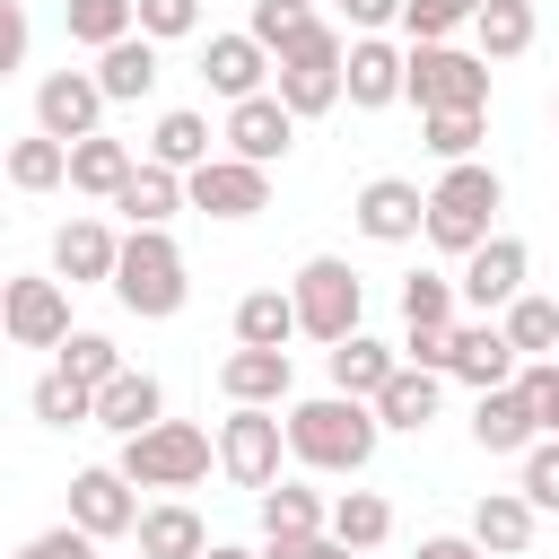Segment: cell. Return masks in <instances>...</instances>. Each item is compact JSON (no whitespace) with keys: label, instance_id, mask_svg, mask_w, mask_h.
Here are the masks:
<instances>
[{"label":"cell","instance_id":"cell-30","mask_svg":"<svg viewBox=\"0 0 559 559\" xmlns=\"http://www.w3.org/2000/svg\"><path fill=\"white\" fill-rule=\"evenodd\" d=\"M437 402H445V376H428V367H411V358H402V376L376 393V419H384V428H428V419H437Z\"/></svg>","mask_w":559,"mask_h":559},{"label":"cell","instance_id":"cell-6","mask_svg":"<svg viewBox=\"0 0 559 559\" xmlns=\"http://www.w3.org/2000/svg\"><path fill=\"white\" fill-rule=\"evenodd\" d=\"M210 454H218V445H210L192 419H157L148 437H122V480H131V489H201Z\"/></svg>","mask_w":559,"mask_h":559},{"label":"cell","instance_id":"cell-42","mask_svg":"<svg viewBox=\"0 0 559 559\" xmlns=\"http://www.w3.org/2000/svg\"><path fill=\"white\" fill-rule=\"evenodd\" d=\"M61 367H70L79 384H96V393H105V384L122 376V349H114L105 332H70V341H61Z\"/></svg>","mask_w":559,"mask_h":559},{"label":"cell","instance_id":"cell-50","mask_svg":"<svg viewBox=\"0 0 559 559\" xmlns=\"http://www.w3.org/2000/svg\"><path fill=\"white\" fill-rule=\"evenodd\" d=\"M201 559H262V550H236V542H210Z\"/></svg>","mask_w":559,"mask_h":559},{"label":"cell","instance_id":"cell-23","mask_svg":"<svg viewBox=\"0 0 559 559\" xmlns=\"http://www.w3.org/2000/svg\"><path fill=\"white\" fill-rule=\"evenodd\" d=\"M393 376H402V349H393V341H367V332H349V341L332 349V393H349V402H376Z\"/></svg>","mask_w":559,"mask_h":559},{"label":"cell","instance_id":"cell-9","mask_svg":"<svg viewBox=\"0 0 559 559\" xmlns=\"http://www.w3.org/2000/svg\"><path fill=\"white\" fill-rule=\"evenodd\" d=\"M349 218H358L367 245H411V236H428V192L411 175H376V183H358Z\"/></svg>","mask_w":559,"mask_h":559},{"label":"cell","instance_id":"cell-35","mask_svg":"<svg viewBox=\"0 0 559 559\" xmlns=\"http://www.w3.org/2000/svg\"><path fill=\"white\" fill-rule=\"evenodd\" d=\"M9 183H17V192H52V183H70V148H61L52 131H26V140L9 148Z\"/></svg>","mask_w":559,"mask_h":559},{"label":"cell","instance_id":"cell-27","mask_svg":"<svg viewBox=\"0 0 559 559\" xmlns=\"http://www.w3.org/2000/svg\"><path fill=\"white\" fill-rule=\"evenodd\" d=\"M236 341L245 349H288L297 341V297L288 288H245L236 297Z\"/></svg>","mask_w":559,"mask_h":559},{"label":"cell","instance_id":"cell-8","mask_svg":"<svg viewBox=\"0 0 559 559\" xmlns=\"http://www.w3.org/2000/svg\"><path fill=\"white\" fill-rule=\"evenodd\" d=\"M96 122H105L96 70H44L35 79V131H52L61 148H79V140H96Z\"/></svg>","mask_w":559,"mask_h":559},{"label":"cell","instance_id":"cell-48","mask_svg":"<svg viewBox=\"0 0 559 559\" xmlns=\"http://www.w3.org/2000/svg\"><path fill=\"white\" fill-rule=\"evenodd\" d=\"M341 9H349V26H358V35H384V26L402 17V0H341Z\"/></svg>","mask_w":559,"mask_h":559},{"label":"cell","instance_id":"cell-18","mask_svg":"<svg viewBox=\"0 0 559 559\" xmlns=\"http://www.w3.org/2000/svg\"><path fill=\"white\" fill-rule=\"evenodd\" d=\"M472 445H480V454H533V445H542V419H533V402H524L515 384L480 393V402H472Z\"/></svg>","mask_w":559,"mask_h":559},{"label":"cell","instance_id":"cell-52","mask_svg":"<svg viewBox=\"0 0 559 559\" xmlns=\"http://www.w3.org/2000/svg\"><path fill=\"white\" fill-rule=\"evenodd\" d=\"M550 437H559V428H550Z\"/></svg>","mask_w":559,"mask_h":559},{"label":"cell","instance_id":"cell-34","mask_svg":"<svg viewBox=\"0 0 559 559\" xmlns=\"http://www.w3.org/2000/svg\"><path fill=\"white\" fill-rule=\"evenodd\" d=\"M384 533H393V507H384L376 489H341V498H332V542H349V550H384Z\"/></svg>","mask_w":559,"mask_h":559},{"label":"cell","instance_id":"cell-31","mask_svg":"<svg viewBox=\"0 0 559 559\" xmlns=\"http://www.w3.org/2000/svg\"><path fill=\"white\" fill-rule=\"evenodd\" d=\"M26 411H35L44 428H96V384H79L70 367H52V376H35Z\"/></svg>","mask_w":559,"mask_h":559},{"label":"cell","instance_id":"cell-24","mask_svg":"<svg viewBox=\"0 0 559 559\" xmlns=\"http://www.w3.org/2000/svg\"><path fill=\"white\" fill-rule=\"evenodd\" d=\"M533 498L524 489H489L480 507H472V542L489 550V559H515V550H533Z\"/></svg>","mask_w":559,"mask_h":559},{"label":"cell","instance_id":"cell-26","mask_svg":"<svg viewBox=\"0 0 559 559\" xmlns=\"http://www.w3.org/2000/svg\"><path fill=\"white\" fill-rule=\"evenodd\" d=\"M96 87H105V105H140L157 87V44L148 35H122L114 52H96Z\"/></svg>","mask_w":559,"mask_h":559},{"label":"cell","instance_id":"cell-25","mask_svg":"<svg viewBox=\"0 0 559 559\" xmlns=\"http://www.w3.org/2000/svg\"><path fill=\"white\" fill-rule=\"evenodd\" d=\"M210 550V524L183 507V498H157L140 515V559H201Z\"/></svg>","mask_w":559,"mask_h":559},{"label":"cell","instance_id":"cell-38","mask_svg":"<svg viewBox=\"0 0 559 559\" xmlns=\"http://www.w3.org/2000/svg\"><path fill=\"white\" fill-rule=\"evenodd\" d=\"M507 341H515V358H550V349H559V306L524 288V297L507 306Z\"/></svg>","mask_w":559,"mask_h":559},{"label":"cell","instance_id":"cell-20","mask_svg":"<svg viewBox=\"0 0 559 559\" xmlns=\"http://www.w3.org/2000/svg\"><path fill=\"white\" fill-rule=\"evenodd\" d=\"M454 376H463L472 393H498V384H515L524 367H515V341H507V323H454Z\"/></svg>","mask_w":559,"mask_h":559},{"label":"cell","instance_id":"cell-40","mask_svg":"<svg viewBox=\"0 0 559 559\" xmlns=\"http://www.w3.org/2000/svg\"><path fill=\"white\" fill-rule=\"evenodd\" d=\"M349 87H341V70H280V105L306 122V114H332Z\"/></svg>","mask_w":559,"mask_h":559},{"label":"cell","instance_id":"cell-5","mask_svg":"<svg viewBox=\"0 0 559 559\" xmlns=\"http://www.w3.org/2000/svg\"><path fill=\"white\" fill-rule=\"evenodd\" d=\"M411 105L428 114H489V61L463 44H411Z\"/></svg>","mask_w":559,"mask_h":559},{"label":"cell","instance_id":"cell-41","mask_svg":"<svg viewBox=\"0 0 559 559\" xmlns=\"http://www.w3.org/2000/svg\"><path fill=\"white\" fill-rule=\"evenodd\" d=\"M419 131H428V157L472 166V148H480V131H489V114H428Z\"/></svg>","mask_w":559,"mask_h":559},{"label":"cell","instance_id":"cell-3","mask_svg":"<svg viewBox=\"0 0 559 559\" xmlns=\"http://www.w3.org/2000/svg\"><path fill=\"white\" fill-rule=\"evenodd\" d=\"M114 297H122L140 323H166V314H183V297H192V271H183V253H175V236H166V227H131V236H122Z\"/></svg>","mask_w":559,"mask_h":559},{"label":"cell","instance_id":"cell-19","mask_svg":"<svg viewBox=\"0 0 559 559\" xmlns=\"http://www.w3.org/2000/svg\"><path fill=\"white\" fill-rule=\"evenodd\" d=\"M271 70H280V61H271L253 35H210V52H201V79H210L227 105H245V96H271V87H262Z\"/></svg>","mask_w":559,"mask_h":559},{"label":"cell","instance_id":"cell-29","mask_svg":"<svg viewBox=\"0 0 559 559\" xmlns=\"http://www.w3.org/2000/svg\"><path fill=\"white\" fill-rule=\"evenodd\" d=\"M183 201H192V192H183V175H175V166H148V157H140V175L122 183V201H114V210H122L131 227H166V218H175Z\"/></svg>","mask_w":559,"mask_h":559},{"label":"cell","instance_id":"cell-39","mask_svg":"<svg viewBox=\"0 0 559 559\" xmlns=\"http://www.w3.org/2000/svg\"><path fill=\"white\" fill-rule=\"evenodd\" d=\"M306 26H314V9H306V0H253V17H245V35H253L271 61H280V52H288Z\"/></svg>","mask_w":559,"mask_h":559},{"label":"cell","instance_id":"cell-12","mask_svg":"<svg viewBox=\"0 0 559 559\" xmlns=\"http://www.w3.org/2000/svg\"><path fill=\"white\" fill-rule=\"evenodd\" d=\"M140 498H131V480H122V463H87V472H70V524L79 533H96V542H114V533H140Z\"/></svg>","mask_w":559,"mask_h":559},{"label":"cell","instance_id":"cell-36","mask_svg":"<svg viewBox=\"0 0 559 559\" xmlns=\"http://www.w3.org/2000/svg\"><path fill=\"white\" fill-rule=\"evenodd\" d=\"M454 280H437V271H411L402 280V332H454Z\"/></svg>","mask_w":559,"mask_h":559},{"label":"cell","instance_id":"cell-37","mask_svg":"<svg viewBox=\"0 0 559 559\" xmlns=\"http://www.w3.org/2000/svg\"><path fill=\"white\" fill-rule=\"evenodd\" d=\"M262 533H332V507L314 489L280 480V489H262Z\"/></svg>","mask_w":559,"mask_h":559},{"label":"cell","instance_id":"cell-11","mask_svg":"<svg viewBox=\"0 0 559 559\" xmlns=\"http://www.w3.org/2000/svg\"><path fill=\"white\" fill-rule=\"evenodd\" d=\"M0 323H9L17 349H61L70 341V280H9Z\"/></svg>","mask_w":559,"mask_h":559},{"label":"cell","instance_id":"cell-44","mask_svg":"<svg viewBox=\"0 0 559 559\" xmlns=\"http://www.w3.org/2000/svg\"><path fill=\"white\" fill-rule=\"evenodd\" d=\"M201 26V0H140V35L148 44H175V35H192Z\"/></svg>","mask_w":559,"mask_h":559},{"label":"cell","instance_id":"cell-22","mask_svg":"<svg viewBox=\"0 0 559 559\" xmlns=\"http://www.w3.org/2000/svg\"><path fill=\"white\" fill-rule=\"evenodd\" d=\"M131 175H140V157H131V140H114V131H96V140L70 148V192H87V201H122Z\"/></svg>","mask_w":559,"mask_h":559},{"label":"cell","instance_id":"cell-1","mask_svg":"<svg viewBox=\"0 0 559 559\" xmlns=\"http://www.w3.org/2000/svg\"><path fill=\"white\" fill-rule=\"evenodd\" d=\"M376 437H384L376 402H349V393H314V402L288 411V454L306 472H367L376 463Z\"/></svg>","mask_w":559,"mask_h":559},{"label":"cell","instance_id":"cell-46","mask_svg":"<svg viewBox=\"0 0 559 559\" xmlns=\"http://www.w3.org/2000/svg\"><path fill=\"white\" fill-rule=\"evenodd\" d=\"M524 498H533V507H559V437H542V445L524 454Z\"/></svg>","mask_w":559,"mask_h":559},{"label":"cell","instance_id":"cell-51","mask_svg":"<svg viewBox=\"0 0 559 559\" xmlns=\"http://www.w3.org/2000/svg\"><path fill=\"white\" fill-rule=\"evenodd\" d=\"M550 122H559V105H550Z\"/></svg>","mask_w":559,"mask_h":559},{"label":"cell","instance_id":"cell-2","mask_svg":"<svg viewBox=\"0 0 559 559\" xmlns=\"http://www.w3.org/2000/svg\"><path fill=\"white\" fill-rule=\"evenodd\" d=\"M498 201H507L498 166H480V157H472V166H445L437 192H428V245H437V253H480V245L498 236V227H489Z\"/></svg>","mask_w":559,"mask_h":559},{"label":"cell","instance_id":"cell-49","mask_svg":"<svg viewBox=\"0 0 559 559\" xmlns=\"http://www.w3.org/2000/svg\"><path fill=\"white\" fill-rule=\"evenodd\" d=\"M0 61H9V70L26 61V9H17V0H9V35H0Z\"/></svg>","mask_w":559,"mask_h":559},{"label":"cell","instance_id":"cell-43","mask_svg":"<svg viewBox=\"0 0 559 559\" xmlns=\"http://www.w3.org/2000/svg\"><path fill=\"white\" fill-rule=\"evenodd\" d=\"M480 17V0H402V26H411V44H445L454 26H472Z\"/></svg>","mask_w":559,"mask_h":559},{"label":"cell","instance_id":"cell-32","mask_svg":"<svg viewBox=\"0 0 559 559\" xmlns=\"http://www.w3.org/2000/svg\"><path fill=\"white\" fill-rule=\"evenodd\" d=\"M472 35H480V61H515V52H533V0H480Z\"/></svg>","mask_w":559,"mask_h":559},{"label":"cell","instance_id":"cell-14","mask_svg":"<svg viewBox=\"0 0 559 559\" xmlns=\"http://www.w3.org/2000/svg\"><path fill=\"white\" fill-rule=\"evenodd\" d=\"M183 192H192V210H201V218H253V210H271V166L210 157L201 175H183Z\"/></svg>","mask_w":559,"mask_h":559},{"label":"cell","instance_id":"cell-7","mask_svg":"<svg viewBox=\"0 0 559 559\" xmlns=\"http://www.w3.org/2000/svg\"><path fill=\"white\" fill-rule=\"evenodd\" d=\"M280 445H288V419H280V411L236 402V411L218 419V472H227L236 489H280Z\"/></svg>","mask_w":559,"mask_h":559},{"label":"cell","instance_id":"cell-10","mask_svg":"<svg viewBox=\"0 0 559 559\" xmlns=\"http://www.w3.org/2000/svg\"><path fill=\"white\" fill-rule=\"evenodd\" d=\"M524 271H533V253H524V236H489L480 253H463V306L489 323V314H507L515 297H524Z\"/></svg>","mask_w":559,"mask_h":559},{"label":"cell","instance_id":"cell-17","mask_svg":"<svg viewBox=\"0 0 559 559\" xmlns=\"http://www.w3.org/2000/svg\"><path fill=\"white\" fill-rule=\"evenodd\" d=\"M288 384H297V367H288V349H227L218 358V393L227 402H253V411H280L288 402Z\"/></svg>","mask_w":559,"mask_h":559},{"label":"cell","instance_id":"cell-13","mask_svg":"<svg viewBox=\"0 0 559 559\" xmlns=\"http://www.w3.org/2000/svg\"><path fill=\"white\" fill-rule=\"evenodd\" d=\"M227 157H245V166H280L288 148H297V114L280 105V87L271 96H245V105H227Z\"/></svg>","mask_w":559,"mask_h":559},{"label":"cell","instance_id":"cell-15","mask_svg":"<svg viewBox=\"0 0 559 559\" xmlns=\"http://www.w3.org/2000/svg\"><path fill=\"white\" fill-rule=\"evenodd\" d=\"M114 271H122V236L105 227V218H70V227H52V280H70V288H114Z\"/></svg>","mask_w":559,"mask_h":559},{"label":"cell","instance_id":"cell-4","mask_svg":"<svg viewBox=\"0 0 559 559\" xmlns=\"http://www.w3.org/2000/svg\"><path fill=\"white\" fill-rule=\"evenodd\" d=\"M288 297H297V332L323 341V349H341V341L358 332V314H367V288H358V271H349L341 253H314V262L288 280Z\"/></svg>","mask_w":559,"mask_h":559},{"label":"cell","instance_id":"cell-16","mask_svg":"<svg viewBox=\"0 0 559 559\" xmlns=\"http://www.w3.org/2000/svg\"><path fill=\"white\" fill-rule=\"evenodd\" d=\"M341 87H349V105H358V114H384L393 96H411V52H393L384 35H358V44H349Z\"/></svg>","mask_w":559,"mask_h":559},{"label":"cell","instance_id":"cell-33","mask_svg":"<svg viewBox=\"0 0 559 559\" xmlns=\"http://www.w3.org/2000/svg\"><path fill=\"white\" fill-rule=\"evenodd\" d=\"M61 17H70V44H96V52L140 35V0H61Z\"/></svg>","mask_w":559,"mask_h":559},{"label":"cell","instance_id":"cell-28","mask_svg":"<svg viewBox=\"0 0 559 559\" xmlns=\"http://www.w3.org/2000/svg\"><path fill=\"white\" fill-rule=\"evenodd\" d=\"M148 166H175V175H201V166H210V122H201L192 105H175V114H157V131H148Z\"/></svg>","mask_w":559,"mask_h":559},{"label":"cell","instance_id":"cell-21","mask_svg":"<svg viewBox=\"0 0 559 559\" xmlns=\"http://www.w3.org/2000/svg\"><path fill=\"white\" fill-rule=\"evenodd\" d=\"M166 419V384L148 376V367H122L105 393H96V428H114V437H148Z\"/></svg>","mask_w":559,"mask_h":559},{"label":"cell","instance_id":"cell-45","mask_svg":"<svg viewBox=\"0 0 559 559\" xmlns=\"http://www.w3.org/2000/svg\"><path fill=\"white\" fill-rule=\"evenodd\" d=\"M262 559H367V550H349V542H332V533H271Z\"/></svg>","mask_w":559,"mask_h":559},{"label":"cell","instance_id":"cell-47","mask_svg":"<svg viewBox=\"0 0 559 559\" xmlns=\"http://www.w3.org/2000/svg\"><path fill=\"white\" fill-rule=\"evenodd\" d=\"M17 559H96V533H79V524H52V533L17 542Z\"/></svg>","mask_w":559,"mask_h":559}]
</instances>
